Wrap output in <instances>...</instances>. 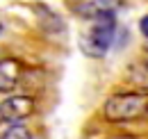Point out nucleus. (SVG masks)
Listing matches in <instances>:
<instances>
[{
	"mask_svg": "<svg viewBox=\"0 0 148 139\" xmlns=\"http://www.w3.org/2000/svg\"><path fill=\"white\" fill-rule=\"evenodd\" d=\"M146 50H148V46H146Z\"/></svg>",
	"mask_w": 148,
	"mask_h": 139,
	"instance_id": "9b49d317",
	"label": "nucleus"
},
{
	"mask_svg": "<svg viewBox=\"0 0 148 139\" xmlns=\"http://www.w3.org/2000/svg\"><path fill=\"white\" fill-rule=\"evenodd\" d=\"M0 32H2V25H0Z\"/></svg>",
	"mask_w": 148,
	"mask_h": 139,
	"instance_id": "9d476101",
	"label": "nucleus"
},
{
	"mask_svg": "<svg viewBox=\"0 0 148 139\" xmlns=\"http://www.w3.org/2000/svg\"><path fill=\"white\" fill-rule=\"evenodd\" d=\"M103 116L110 123H128L148 116V91H121L103 105Z\"/></svg>",
	"mask_w": 148,
	"mask_h": 139,
	"instance_id": "f257e3e1",
	"label": "nucleus"
},
{
	"mask_svg": "<svg viewBox=\"0 0 148 139\" xmlns=\"http://www.w3.org/2000/svg\"><path fill=\"white\" fill-rule=\"evenodd\" d=\"M37 112V103L30 96H12L0 103V123H21Z\"/></svg>",
	"mask_w": 148,
	"mask_h": 139,
	"instance_id": "7ed1b4c3",
	"label": "nucleus"
},
{
	"mask_svg": "<svg viewBox=\"0 0 148 139\" xmlns=\"http://www.w3.org/2000/svg\"><path fill=\"white\" fill-rule=\"evenodd\" d=\"M114 139H132V137H114Z\"/></svg>",
	"mask_w": 148,
	"mask_h": 139,
	"instance_id": "1a4fd4ad",
	"label": "nucleus"
},
{
	"mask_svg": "<svg viewBox=\"0 0 148 139\" xmlns=\"http://www.w3.org/2000/svg\"><path fill=\"white\" fill-rule=\"evenodd\" d=\"M21 73H23L21 62L12 59V57L0 59V94H9V91H14L16 85L21 82Z\"/></svg>",
	"mask_w": 148,
	"mask_h": 139,
	"instance_id": "20e7f679",
	"label": "nucleus"
},
{
	"mask_svg": "<svg viewBox=\"0 0 148 139\" xmlns=\"http://www.w3.org/2000/svg\"><path fill=\"white\" fill-rule=\"evenodd\" d=\"M114 32H116V23H114V14H105V16H96L93 25L82 39V50L89 57H103L107 55L114 41Z\"/></svg>",
	"mask_w": 148,
	"mask_h": 139,
	"instance_id": "f03ea898",
	"label": "nucleus"
},
{
	"mask_svg": "<svg viewBox=\"0 0 148 139\" xmlns=\"http://www.w3.org/2000/svg\"><path fill=\"white\" fill-rule=\"evenodd\" d=\"M125 80H128L132 87L146 91V89H148V57L134 62V64H130L128 73H125Z\"/></svg>",
	"mask_w": 148,
	"mask_h": 139,
	"instance_id": "39448f33",
	"label": "nucleus"
},
{
	"mask_svg": "<svg viewBox=\"0 0 148 139\" xmlns=\"http://www.w3.org/2000/svg\"><path fill=\"white\" fill-rule=\"evenodd\" d=\"M2 139H32V135H30V130H27L25 125L12 123V125L2 132Z\"/></svg>",
	"mask_w": 148,
	"mask_h": 139,
	"instance_id": "0eeeda50",
	"label": "nucleus"
},
{
	"mask_svg": "<svg viewBox=\"0 0 148 139\" xmlns=\"http://www.w3.org/2000/svg\"><path fill=\"white\" fill-rule=\"evenodd\" d=\"M121 0H93L87 2L84 7H77L80 14H89V16H105V14H114V9H119Z\"/></svg>",
	"mask_w": 148,
	"mask_h": 139,
	"instance_id": "423d86ee",
	"label": "nucleus"
},
{
	"mask_svg": "<svg viewBox=\"0 0 148 139\" xmlns=\"http://www.w3.org/2000/svg\"><path fill=\"white\" fill-rule=\"evenodd\" d=\"M139 28H141V32H144V36L148 39V14L144 18H141V23H139Z\"/></svg>",
	"mask_w": 148,
	"mask_h": 139,
	"instance_id": "6e6552de",
	"label": "nucleus"
}]
</instances>
